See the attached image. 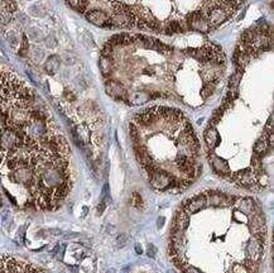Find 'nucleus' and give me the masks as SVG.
I'll return each instance as SVG.
<instances>
[{
	"instance_id": "1",
	"label": "nucleus",
	"mask_w": 274,
	"mask_h": 273,
	"mask_svg": "<svg viewBox=\"0 0 274 273\" xmlns=\"http://www.w3.org/2000/svg\"><path fill=\"white\" fill-rule=\"evenodd\" d=\"M0 177L24 210H56L72 189L67 140L36 92L7 70H0Z\"/></svg>"
},
{
	"instance_id": "2",
	"label": "nucleus",
	"mask_w": 274,
	"mask_h": 273,
	"mask_svg": "<svg viewBox=\"0 0 274 273\" xmlns=\"http://www.w3.org/2000/svg\"><path fill=\"white\" fill-rule=\"evenodd\" d=\"M201 210L178 209L169 232L168 253L176 267L197 253L229 263L230 273H259L267 246L263 210L252 197L206 191Z\"/></svg>"
},
{
	"instance_id": "3",
	"label": "nucleus",
	"mask_w": 274,
	"mask_h": 273,
	"mask_svg": "<svg viewBox=\"0 0 274 273\" xmlns=\"http://www.w3.org/2000/svg\"><path fill=\"white\" fill-rule=\"evenodd\" d=\"M129 128L135 157L152 189L178 192L195 181L200 144L182 111L152 107L135 114Z\"/></svg>"
},
{
	"instance_id": "4",
	"label": "nucleus",
	"mask_w": 274,
	"mask_h": 273,
	"mask_svg": "<svg viewBox=\"0 0 274 273\" xmlns=\"http://www.w3.org/2000/svg\"><path fill=\"white\" fill-rule=\"evenodd\" d=\"M0 273H47L43 269L33 266L29 262L18 257L5 256L0 257Z\"/></svg>"
},
{
	"instance_id": "5",
	"label": "nucleus",
	"mask_w": 274,
	"mask_h": 273,
	"mask_svg": "<svg viewBox=\"0 0 274 273\" xmlns=\"http://www.w3.org/2000/svg\"><path fill=\"white\" fill-rule=\"evenodd\" d=\"M86 19L94 26H96V27H110L111 26L110 18L106 15L105 12H103L100 9H94L87 12Z\"/></svg>"
},
{
	"instance_id": "6",
	"label": "nucleus",
	"mask_w": 274,
	"mask_h": 273,
	"mask_svg": "<svg viewBox=\"0 0 274 273\" xmlns=\"http://www.w3.org/2000/svg\"><path fill=\"white\" fill-rule=\"evenodd\" d=\"M105 90L109 96L114 97V99H127V89L119 81L109 80L105 85Z\"/></svg>"
},
{
	"instance_id": "7",
	"label": "nucleus",
	"mask_w": 274,
	"mask_h": 273,
	"mask_svg": "<svg viewBox=\"0 0 274 273\" xmlns=\"http://www.w3.org/2000/svg\"><path fill=\"white\" fill-rule=\"evenodd\" d=\"M204 136L205 142H206V147L209 148V152H212L220 143V133L217 132L216 127L210 126L209 128L205 131Z\"/></svg>"
},
{
	"instance_id": "8",
	"label": "nucleus",
	"mask_w": 274,
	"mask_h": 273,
	"mask_svg": "<svg viewBox=\"0 0 274 273\" xmlns=\"http://www.w3.org/2000/svg\"><path fill=\"white\" fill-rule=\"evenodd\" d=\"M100 70L103 72L104 76H109L111 73V68H113V62H111L110 58L108 56L103 55L100 58Z\"/></svg>"
},
{
	"instance_id": "9",
	"label": "nucleus",
	"mask_w": 274,
	"mask_h": 273,
	"mask_svg": "<svg viewBox=\"0 0 274 273\" xmlns=\"http://www.w3.org/2000/svg\"><path fill=\"white\" fill-rule=\"evenodd\" d=\"M58 66H60V58H58L57 56H51L48 60L46 61V65H44V67H46L47 72L55 73L56 70L58 68Z\"/></svg>"
},
{
	"instance_id": "10",
	"label": "nucleus",
	"mask_w": 274,
	"mask_h": 273,
	"mask_svg": "<svg viewBox=\"0 0 274 273\" xmlns=\"http://www.w3.org/2000/svg\"><path fill=\"white\" fill-rule=\"evenodd\" d=\"M66 2H67L68 4L73 8V9L80 13H84L85 10H86L87 4H89L87 0H66Z\"/></svg>"
},
{
	"instance_id": "11",
	"label": "nucleus",
	"mask_w": 274,
	"mask_h": 273,
	"mask_svg": "<svg viewBox=\"0 0 274 273\" xmlns=\"http://www.w3.org/2000/svg\"><path fill=\"white\" fill-rule=\"evenodd\" d=\"M157 252H158V249H157V246L154 244L147 245V256L150 257V258H156Z\"/></svg>"
},
{
	"instance_id": "12",
	"label": "nucleus",
	"mask_w": 274,
	"mask_h": 273,
	"mask_svg": "<svg viewBox=\"0 0 274 273\" xmlns=\"http://www.w3.org/2000/svg\"><path fill=\"white\" fill-rule=\"evenodd\" d=\"M180 271H182L183 273H204L201 269L196 268V267H193V266H185V267H182Z\"/></svg>"
},
{
	"instance_id": "13",
	"label": "nucleus",
	"mask_w": 274,
	"mask_h": 273,
	"mask_svg": "<svg viewBox=\"0 0 274 273\" xmlns=\"http://www.w3.org/2000/svg\"><path fill=\"white\" fill-rule=\"evenodd\" d=\"M127 242H128V237H127V234H119L118 237H116V243H118V245L120 246H124L125 244H127Z\"/></svg>"
},
{
	"instance_id": "14",
	"label": "nucleus",
	"mask_w": 274,
	"mask_h": 273,
	"mask_svg": "<svg viewBox=\"0 0 274 273\" xmlns=\"http://www.w3.org/2000/svg\"><path fill=\"white\" fill-rule=\"evenodd\" d=\"M135 253L137 254H143V249H142V245L140 244H137L135 245Z\"/></svg>"
},
{
	"instance_id": "15",
	"label": "nucleus",
	"mask_w": 274,
	"mask_h": 273,
	"mask_svg": "<svg viewBox=\"0 0 274 273\" xmlns=\"http://www.w3.org/2000/svg\"><path fill=\"white\" fill-rule=\"evenodd\" d=\"M106 273H116V271L114 268H109L108 271H106Z\"/></svg>"
}]
</instances>
